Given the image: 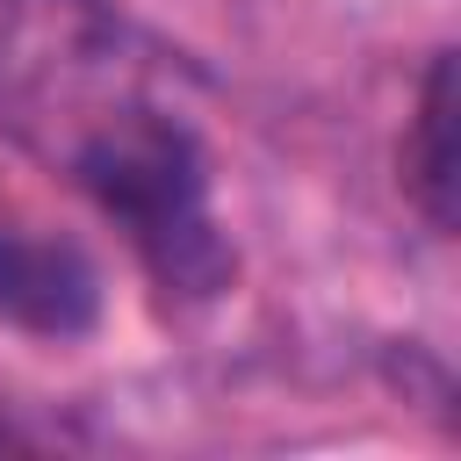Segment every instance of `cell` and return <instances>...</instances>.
<instances>
[{"instance_id": "1", "label": "cell", "mask_w": 461, "mask_h": 461, "mask_svg": "<svg viewBox=\"0 0 461 461\" xmlns=\"http://www.w3.org/2000/svg\"><path fill=\"white\" fill-rule=\"evenodd\" d=\"M79 187L94 194V209L130 238V252L144 259V274L166 295L209 303L230 288V238L209 209V173L202 151L180 122L166 115H115L101 122L79 158H72Z\"/></svg>"}, {"instance_id": "2", "label": "cell", "mask_w": 461, "mask_h": 461, "mask_svg": "<svg viewBox=\"0 0 461 461\" xmlns=\"http://www.w3.org/2000/svg\"><path fill=\"white\" fill-rule=\"evenodd\" d=\"M0 317L36 339H79L101 317V274L65 238L0 230Z\"/></svg>"}, {"instance_id": "3", "label": "cell", "mask_w": 461, "mask_h": 461, "mask_svg": "<svg viewBox=\"0 0 461 461\" xmlns=\"http://www.w3.org/2000/svg\"><path fill=\"white\" fill-rule=\"evenodd\" d=\"M403 187L425 209L432 230H454V194H461V151H454V50L425 65L418 115L403 137Z\"/></svg>"}]
</instances>
